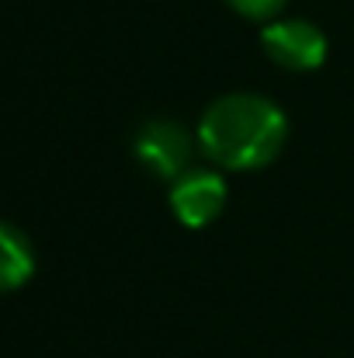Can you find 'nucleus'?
I'll return each mask as SVG.
<instances>
[{
  "label": "nucleus",
  "mask_w": 354,
  "mask_h": 358,
  "mask_svg": "<svg viewBox=\"0 0 354 358\" xmlns=\"http://www.w3.org/2000/svg\"><path fill=\"white\" fill-rule=\"evenodd\" d=\"M195 139L198 150L223 171H260L278 160L288 139V119L271 98L236 91L216 98L202 112Z\"/></svg>",
  "instance_id": "obj_1"
},
{
  "label": "nucleus",
  "mask_w": 354,
  "mask_h": 358,
  "mask_svg": "<svg viewBox=\"0 0 354 358\" xmlns=\"http://www.w3.org/2000/svg\"><path fill=\"white\" fill-rule=\"evenodd\" d=\"M191 132L174 119H149L142 122L132 136V157L139 167H146L160 181H177L184 171H191V153H195Z\"/></svg>",
  "instance_id": "obj_2"
},
{
  "label": "nucleus",
  "mask_w": 354,
  "mask_h": 358,
  "mask_svg": "<svg viewBox=\"0 0 354 358\" xmlns=\"http://www.w3.org/2000/svg\"><path fill=\"white\" fill-rule=\"evenodd\" d=\"M260 49L274 66L288 73H309L327 59V35L306 17H274L260 28Z\"/></svg>",
  "instance_id": "obj_3"
},
{
  "label": "nucleus",
  "mask_w": 354,
  "mask_h": 358,
  "mask_svg": "<svg viewBox=\"0 0 354 358\" xmlns=\"http://www.w3.org/2000/svg\"><path fill=\"white\" fill-rule=\"evenodd\" d=\"M226 206V181L216 171H184L170 181V209L188 230H202L219 220Z\"/></svg>",
  "instance_id": "obj_4"
},
{
  "label": "nucleus",
  "mask_w": 354,
  "mask_h": 358,
  "mask_svg": "<svg viewBox=\"0 0 354 358\" xmlns=\"http://www.w3.org/2000/svg\"><path fill=\"white\" fill-rule=\"evenodd\" d=\"M31 275H35L31 240L17 227L3 223L0 227V285H3V292H17L24 282H31Z\"/></svg>",
  "instance_id": "obj_5"
},
{
  "label": "nucleus",
  "mask_w": 354,
  "mask_h": 358,
  "mask_svg": "<svg viewBox=\"0 0 354 358\" xmlns=\"http://www.w3.org/2000/svg\"><path fill=\"white\" fill-rule=\"evenodd\" d=\"M230 7H233L239 17H246V21H274L281 10H285V3L288 0H226Z\"/></svg>",
  "instance_id": "obj_6"
}]
</instances>
